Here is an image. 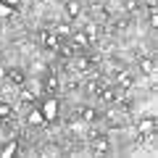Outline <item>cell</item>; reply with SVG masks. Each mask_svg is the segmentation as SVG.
<instances>
[{"label": "cell", "instance_id": "1", "mask_svg": "<svg viewBox=\"0 0 158 158\" xmlns=\"http://www.w3.org/2000/svg\"><path fill=\"white\" fill-rule=\"evenodd\" d=\"M58 111H61V103H58V98H53V95H48L45 103L40 106V113H42L45 121H56V118H58Z\"/></svg>", "mask_w": 158, "mask_h": 158}, {"label": "cell", "instance_id": "2", "mask_svg": "<svg viewBox=\"0 0 158 158\" xmlns=\"http://www.w3.org/2000/svg\"><path fill=\"white\" fill-rule=\"evenodd\" d=\"M63 13H66V19L77 21V19L82 16V3H79V0H63Z\"/></svg>", "mask_w": 158, "mask_h": 158}, {"label": "cell", "instance_id": "3", "mask_svg": "<svg viewBox=\"0 0 158 158\" xmlns=\"http://www.w3.org/2000/svg\"><path fill=\"white\" fill-rule=\"evenodd\" d=\"M69 40H71V45L82 48V50H85V48H90V42H92V40L87 37V32H85V29H74V32H71V37H69Z\"/></svg>", "mask_w": 158, "mask_h": 158}, {"label": "cell", "instance_id": "4", "mask_svg": "<svg viewBox=\"0 0 158 158\" xmlns=\"http://www.w3.org/2000/svg\"><path fill=\"white\" fill-rule=\"evenodd\" d=\"M42 45H45V50H58L61 48V37L53 29H48V32H42Z\"/></svg>", "mask_w": 158, "mask_h": 158}, {"label": "cell", "instance_id": "5", "mask_svg": "<svg viewBox=\"0 0 158 158\" xmlns=\"http://www.w3.org/2000/svg\"><path fill=\"white\" fill-rule=\"evenodd\" d=\"M71 69H77V71H90L92 61L87 56H77V58H71Z\"/></svg>", "mask_w": 158, "mask_h": 158}, {"label": "cell", "instance_id": "6", "mask_svg": "<svg viewBox=\"0 0 158 158\" xmlns=\"http://www.w3.org/2000/svg\"><path fill=\"white\" fill-rule=\"evenodd\" d=\"M53 32H56L61 40H69V37H71V32H74V27L69 21H58L56 27H53Z\"/></svg>", "mask_w": 158, "mask_h": 158}, {"label": "cell", "instance_id": "7", "mask_svg": "<svg viewBox=\"0 0 158 158\" xmlns=\"http://www.w3.org/2000/svg\"><path fill=\"white\" fill-rule=\"evenodd\" d=\"M8 79H11L13 85H24L27 82V74H24L21 66H13V69H8Z\"/></svg>", "mask_w": 158, "mask_h": 158}, {"label": "cell", "instance_id": "8", "mask_svg": "<svg viewBox=\"0 0 158 158\" xmlns=\"http://www.w3.org/2000/svg\"><path fill=\"white\" fill-rule=\"evenodd\" d=\"M137 132L140 135H153L156 132V118H142L140 124H137Z\"/></svg>", "mask_w": 158, "mask_h": 158}, {"label": "cell", "instance_id": "9", "mask_svg": "<svg viewBox=\"0 0 158 158\" xmlns=\"http://www.w3.org/2000/svg\"><path fill=\"white\" fill-rule=\"evenodd\" d=\"M16 153H19V142L16 140L6 142V145L0 148V156H3V158H11V156H16Z\"/></svg>", "mask_w": 158, "mask_h": 158}, {"label": "cell", "instance_id": "10", "mask_svg": "<svg viewBox=\"0 0 158 158\" xmlns=\"http://www.w3.org/2000/svg\"><path fill=\"white\" fill-rule=\"evenodd\" d=\"M140 71L145 74V77H153V74H156V63H153L150 58H142L140 61Z\"/></svg>", "mask_w": 158, "mask_h": 158}, {"label": "cell", "instance_id": "11", "mask_svg": "<svg viewBox=\"0 0 158 158\" xmlns=\"http://www.w3.org/2000/svg\"><path fill=\"white\" fill-rule=\"evenodd\" d=\"M108 148H111V145H108V140H103V137H100V140H95V142H92V153H98V156L108 153Z\"/></svg>", "mask_w": 158, "mask_h": 158}, {"label": "cell", "instance_id": "12", "mask_svg": "<svg viewBox=\"0 0 158 158\" xmlns=\"http://www.w3.org/2000/svg\"><path fill=\"white\" fill-rule=\"evenodd\" d=\"M13 13H16V11H13V8L8 6V3H3V0H0V21H6V19H11Z\"/></svg>", "mask_w": 158, "mask_h": 158}, {"label": "cell", "instance_id": "13", "mask_svg": "<svg viewBox=\"0 0 158 158\" xmlns=\"http://www.w3.org/2000/svg\"><path fill=\"white\" fill-rule=\"evenodd\" d=\"M29 124H45V118H42V113H40V108H34V111H29Z\"/></svg>", "mask_w": 158, "mask_h": 158}, {"label": "cell", "instance_id": "14", "mask_svg": "<svg viewBox=\"0 0 158 158\" xmlns=\"http://www.w3.org/2000/svg\"><path fill=\"white\" fill-rule=\"evenodd\" d=\"M95 118H98V111H95V108H85V111H82V121L90 124V121H95Z\"/></svg>", "mask_w": 158, "mask_h": 158}, {"label": "cell", "instance_id": "15", "mask_svg": "<svg viewBox=\"0 0 158 158\" xmlns=\"http://www.w3.org/2000/svg\"><path fill=\"white\" fill-rule=\"evenodd\" d=\"M56 90H58V79L50 74V77L45 79V92H56Z\"/></svg>", "mask_w": 158, "mask_h": 158}, {"label": "cell", "instance_id": "16", "mask_svg": "<svg viewBox=\"0 0 158 158\" xmlns=\"http://www.w3.org/2000/svg\"><path fill=\"white\" fill-rule=\"evenodd\" d=\"M13 116V108L8 103H0V118H11Z\"/></svg>", "mask_w": 158, "mask_h": 158}, {"label": "cell", "instance_id": "17", "mask_svg": "<svg viewBox=\"0 0 158 158\" xmlns=\"http://www.w3.org/2000/svg\"><path fill=\"white\" fill-rule=\"evenodd\" d=\"M124 8L127 11H137L140 8V0H124Z\"/></svg>", "mask_w": 158, "mask_h": 158}, {"label": "cell", "instance_id": "18", "mask_svg": "<svg viewBox=\"0 0 158 158\" xmlns=\"http://www.w3.org/2000/svg\"><path fill=\"white\" fill-rule=\"evenodd\" d=\"M118 82H121V85H129V82H132V74L129 71H121V74H118Z\"/></svg>", "mask_w": 158, "mask_h": 158}, {"label": "cell", "instance_id": "19", "mask_svg": "<svg viewBox=\"0 0 158 158\" xmlns=\"http://www.w3.org/2000/svg\"><path fill=\"white\" fill-rule=\"evenodd\" d=\"M3 3H8L13 11H19V6H21V0H3Z\"/></svg>", "mask_w": 158, "mask_h": 158}]
</instances>
